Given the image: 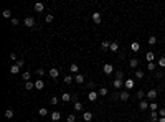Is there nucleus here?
Returning a JSON list of instances; mask_svg holds the SVG:
<instances>
[{
  "label": "nucleus",
  "instance_id": "c85d7f7f",
  "mask_svg": "<svg viewBox=\"0 0 165 122\" xmlns=\"http://www.w3.org/2000/svg\"><path fill=\"white\" fill-rule=\"evenodd\" d=\"M97 94H99V96H107V94H109V91H107L106 88H101L99 91H97Z\"/></svg>",
  "mask_w": 165,
  "mask_h": 122
},
{
  "label": "nucleus",
  "instance_id": "a211bd4d",
  "mask_svg": "<svg viewBox=\"0 0 165 122\" xmlns=\"http://www.w3.org/2000/svg\"><path fill=\"white\" fill-rule=\"evenodd\" d=\"M109 50H111L112 53H116V51H117V50H119V45H117V41H112V43H111V46H109Z\"/></svg>",
  "mask_w": 165,
  "mask_h": 122
},
{
  "label": "nucleus",
  "instance_id": "5701e85b",
  "mask_svg": "<svg viewBox=\"0 0 165 122\" xmlns=\"http://www.w3.org/2000/svg\"><path fill=\"white\" fill-rule=\"evenodd\" d=\"M25 89H27V91H32V89H35V83H32V81H27V83H25Z\"/></svg>",
  "mask_w": 165,
  "mask_h": 122
},
{
  "label": "nucleus",
  "instance_id": "39448f33",
  "mask_svg": "<svg viewBox=\"0 0 165 122\" xmlns=\"http://www.w3.org/2000/svg\"><path fill=\"white\" fill-rule=\"evenodd\" d=\"M157 91L155 89H150V91H147V99H150V101H155V97H157Z\"/></svg>",
  "mask_w": 165,
  "mask_h": 122
},
{
  "label": "nucleus",
  "instance_id": "ea45409f",
  "mask_svg": "<svg viewBox=\"0 0 165 122\" xmlns=\"http://www.w3.org/2000/svg\"><path fill=\"white\" fill-rule=\"evenodd\" d=\"M86 88H88L89 91H93V89H94V83H93V81H88V83H86Z\"/></svg>",
  "mask_w": 165,
  "mask_h": 122
},
{
  "label": "nucleus",
  "instance_id": "8fccbe9b",
  "mask_svg": "<svg viewBox=\"0 0 165 122\" xmlns=\"http://www.w3.org/2000/svg\"><path fill=\"white\" fill-rule=\"evenodd\" d=\"M15 64H17V66H20V68H22V66H25V63H23V59H18Z\"/></svg>",
  "mask_w": 165,
  "mask_h": 122
},
{
  "label": "nucleus",
  "instance_id": "c9c22d12",
  "mask_svg": "<svg viewBox=\"0 0 165 122\" xmlns=\"http://www.w3.org/2000/svg\"><path fill=\"white\" fill-rule=\"evenodd\" d=\"M2 15H3V18H10V17H12V12H10V10H3Z\"/></svg>",
  "mask_w": 165,
  "mask_h": 122
},
{
  "label": "nucleus",
  "instance_id": "1a4fd4ad",
  "mask_svg": "<svg viewBox=\"0 0 165 122\" xmlns=\"http://www.w3.org/2000/svg\"><path fill=\"white\" fill-rule=\"evenodd\" d=\"M50 117H51V120H53V122H58V120L61 119V114H59L58 111H54V112H51Z\"/></svg>",
  "mask_w": 165,
  "mask_h": 122
},
{
  "label": "nucleus",
  "instance_id": "6ab92c4d",
  "mask_svg": "<svg viewBox=\"0 0 165 122\" xmlns=\"http://www.w3.org/2000/svg\"><path fill=\"white\" fill-rule=\"evenodd\" d=\"M43 10H45V5L41 3V2L35 3V12H43Z\"/></svg>",
  "mask_w": 165,
  "mask_h": 122
},
{
  "label": "nucleus",
  "instance_id": "4468645a",
  "mask_svg": "<svg viewBox=\"0 0 165 122\" xmlns=\"http://www.w3.org/2000/svg\"><path fill=\"white\" fill-rule=\"evenodd\" d=\"M119 99H121V101H129V91L121 93V94H119Z\"/></svg>",
  "mask_w": 165,
  "mask_h": 122
},
{
  "label": "nucleus",
  "instance_id": "412c9836",
  "mask_svg": "<svg viewBox=\"0 0 165 122\" xmlns=\"http://www.w3.org/2000/svg\"><path fill=\"white\" fill-rule=\"evenodd\" d=\"M147 107H149V102H147V101H140V104H139V109H140V111H145Z\"/></svg>",
  "mask_w": 165,
  "mask_h": 122
},
{
  "label": "nucleus",
  "instance_id": "473e14b6",
  "mask_svg": "<svg viewBox=\"0 0 165 122\" xmlns=\"http://www.w3.org/2000/svg\"><path fill=\"white\" fill-rule=\"evenodd\" d=\"M73 81H74V78H73V76H69V74L64 76V83H66V84H71Z\"/></svg>",
  "mask_w": 165,
  "mask_h": 122
},
{
  "label": "nucleus",
  "instance_id": "de8ad7c7",
  "mask_svg": "<svg viewBox=\"0 0 165 122\" xmlns=\"http://www.w3.org/2000/svg\"><path fill=\"white\" fill-rule=\"evenodd\" d=\"M10 59H12V61H15V63H17V61H18V59H17V53H10Z\"/></svg>",
  "mask_w": 165,
  "mask_h": 122
},
{
  "label": "nucleus",
  "instance_id": "58836bf2",
  "mask_svg": "<svg viewBox=\"0 0 165 122\" xmlns=\"http://www.w3.org/2000/svg\"><path fill=\"white\" fill-rule=\"evenodd\" d=\"M38 114L41 115V117H45V115H48V111H46V109H45V107H41V109H40V112H38Z\"/></svg>",
  "mask_w": 165,
  "mask_h": 122
},
{
  "label": "nucleus",
  "instance_id": "e433bc0d",
  "mask_svg": "<svg viewBox=\"0 0 165 122\" xmlns=\"http://www.w3.org/2000/svg\"><path fill=\"white\" fill-rule=\"evenodd\" d=\"M155 66H158V64H155V63H149V64H147V69H149V71H155Z\"/></svg>",
  "mask_w": 165,
  "mask_h": 122
},
{
  "label": "nucleus",
  "instance_id": "4be33fe9",
  "mask_svg": "<svg viewBox=\"0 0 165 122\" xmlns=\"http://www.w3.org/2000/svg\"><path fill=\"white\" fill-rule=\"evenodd\" d=\"M74 81H76L78 84H83V83H84V76H83V74H76V76H74Z\"/></svg>",
  "mask_w": 165,
  "mask_h": 122
},
{
  "label": "nucleus",
  "instance_id": "a878e982",
  "mask_svg": "<svg viewBox=\"0 0 165 122\" xmlns=\"http://www.w3.org/2000/svg\"><path fill=\"white\" fill-rule=\"evenodd\" d=\"M20 71V66H17V64H13V66H10V73L12 74H17V73Z\"/></svg>",
  "mask_w": 165,
  "mask_h": 122
},
{
  "label": "nucleus",
  "instance_id": "aec40b11",
  "mask_svg": "<svg viewBox=\"0 0 165 122\" xmlns=\"http://www.w3.org/2000/svg\"><path fill=\"white\" fill-rule=\"evenodd\" d=\"M73 107H74V111H76V112L83 111V104H81V102H79V101H74V106H73Z\"/></svg>",
  "mask_w": 165,
  "mask_h": 122
},
{
  "label": "nucleus",
  "instance_id": "4c0bfd02",
  "mask_svg": "<svg viewBox=\"0 0 165 122\" xmlns=\"http://www.w3.org/2000/svg\"><path fill=\"white\" fill-rule=\"evenodd\" d=\"M30 78H32V73H30V71H25V73H23V79H25V81H28Z\"/></svg>",
  "mask_w": 165,
  "mask_h": 122
},
{
  "label": "nucleus",
  "instance_id": "7ed1b4c3",
  "mask_svg": "<svg viewBox=\"0 0 165 122\" xmlns=\"http://www.w3.org/2000/svg\"><path fill=\"white\" fill-rule=\"evenodd\" d=\"M93 22L96 23V25H99V23L102 22V15L99 13V12H94L93 13Z\"/></svg>",
  "mask_w": 165,
  "mask_h": 122
},
{
  "label": "nucleus",
  "instance_id": "0eeeda50",
  "mask_svg": "<svg viewBox=\"0 0 165 122\" xmlns=\"http://www.w3.org/2000/svg\"><path fill=\"white\" fill-rule=\"evenodd\" d=\"M149 119H150V122H158V112L157 111H152L150 115H149Z\"/></svg>",
  "mask_w": 165,
  "mask_h": 122
},
{
  "label": "nucleus",
  "instance_id": "cd10ccee",
  "mask_svg": "<svg viewBox=\"0 0 165 122\" xmlns=\"http://www.w3.org/2000/svg\"><path fill=\"white\" fill-rule=\"evenodd\" d=\"M144 76H145V74H144L142 69H137V71H136V78H137V79H144Z\"/></svg>",
  "mask_w": 165,
  "mask_h": 122
},
{
  "label": "nucleus",
  "instance_id": "20e7f679",
  "mask_svg": "<svg viewBox=\"0 0 165 122\" xmlns=\"http://www.w3.org/2000/svg\"><path fill=\"white\" fill-rule=\"evenodd\" d=\"M102 71H104V74H111V73L114 71V66L112 64H104V66H102Z\"/></svg>",
  "mask_w": 165,
  "mask_h": 122
},
{
  "label": "nucleus",
  "instance_id": "a18cd8bd",
  "mask_svg": "<svg viewBox=\"0 0 165 122\" xmlns=\"http://www.w3.org/2000/svg\"><path fill=\"white\" fill-rule=\"evenodd\" d=\"M158 115H160V117H165V107L158 109Z\"/></svg>",
  "mask_w": 165,
  "mask_h": 122
},
{
  "label": "nucleus",
  "instance_id": "393cba45",
  "mask_svg": "<svg viewBox=\"0 0 165 122\" xmlns=\"http://www.w3.org/2000/svg\"><path fill=\"white\" fill-rule=\"evenodd\" d=\"M149 109H150V111H157V109H158V104H157L155 101H152V102H149Z\"/></svg>",
  "mask_w": 165,
  "mask_h": 122
},
{
  "label": "nucleus",
  "instance_id": "a19ab883",
  "mask_svg": "<svg viewBox=\"0 0 165 122\" xmlns=\"http://www.w3.org/2000/svg\"><path fill=\"white\" fill-rule=\"evenodd\" d=\"M157 64H158V66H160V68H165V58L162 56L160 59H158V63H157Z\"/></svg>",
  "mask_w": 165,
  "mask_h": 122
},
{
  "label": "nucleus",
  "instance_id": "f257e3e1",
  "mask_svg": "<svg viewBox=\"0 0 165 122\" xmlns=\"http://www.w3.org/2000/svg\"><path fill=\"white\" fill-rule=\"evenodd\" d=\"M35 23H36V22H35V18H33V17H27L25 20H23V25L28 27V28H33V27H35Z\"/></svg>",
  "mask_w": 165,
  "mask_h": 122
},
{
  "label": "nucleus",
  "instance_id": "6e6552de",
  "mask_svg": "<svg viewBox=\"0 0 165 122\" xmlns=\"http://www.w3.org/2000/svg\"><path fill=\"white\" fill-rule=\"evenodd\" d=\"M97 93H94V91H89V94H88V99L91 101V102H94V101H97Z\"/></svg>",
  "mask_w": 165,
  "mask_h": 122
},
{
  "label": "nucleus",
  "instance_id": "bb28decb",
  "mask_svg": "<svg viewBox=\"0 0 165 122\" xmlns=\"http://www.w3.org/2000/svg\"><path fill=\"white\" fill-rule=\"evenodd\" d=\"M147 43H149L150 46H154V45L157 43V38H155V36H154V35H152V36H149V40H147Z\"/></svg>",
  "mask_w": 165,
  "mask_h": 122
},
{
  "label": "nucleus",
  "instance_id": "9d476101",
  "mask_svg": "<svg viewBox=\"0 0 165 122\" xmlns=\"http://www.w3.org/2000/svg\"><path fill=\"white\" fill-rule=\"evenodd\" d=\"M50 76H51L53 79H56V78L59 76V69H58V68H51V69H50Z\"/></svg>",
  "mask_w": 165,
  "mask_h": 122
},
{
  "label": "nucleus",
  "instance_id": "2eb2a0df",
  "mask_svg": "<svg viewBox=\"0 0 165 122\" xmlns=\"http://www.w3.org/2000/svg\"><path fill=\"white\" fill-rule=\"evenodd\" d=\"M78 69H79V66H78L76 63H73V64H69V71L73 73V74H78Z\"/></svg>",
  "mask_w": 165,
  "mask_h": 122
},
{
  "label": "nucleus",
  "instance_id": "f03ea898",
  "mask_svg": "<svg viewBox=\"0 0 165 122\" xmlns=\"http://www.w3.org/2000/svg\"><path fill=\"white\" fill-rule=\"evenodd\" d=\"M134 86H136L134 79H126V81H124V88H126V91H131Z\"/></svg>",
  "mask_w": 165,
  "mask_h": 122
},
{
  "label": "nucleus",
  "instance_id": "ddd939ff",
  "mask_svg": "<svg viewBox=\"0 0 165 122\" xmlns=\"http://www.w3.org/2000/svg\"><path fill=\"white\" fill-rule=\"evenodd\" d=\"M45 88V83L41 81V79H36L35 81V89H43Z\"/></svg>",
  "mask_w": 165,
  "mask_h": 122
},
{
  "label": "nucleus",
  "instance_id": "423d86ee",
  "mask_svg": "<svg viewBox=\"0 0 165 122\" xmlns=\"http://www.w3.org/2000/svg\"><path fill=\"white\" fill-rule=\"evenodd\" d=\"M112 86H114V89H121L122 86H124V81H122V79H114Z\"/></svg>",
  "mask_w": 165,
  "mask_h": 122
},
{
  "label": "nucleus",
  "instance_id": "f3484780",
  "mask_svg": "<svg viewBox=\"0 0 165 122\" xmlns=\"http://www.w3.org/2000/svg\"><path fill=\"white\" fill-rule=\"evenodd\" d=\"M137 64H139V61H137L136 58H132V59L129 61V68H132V69H136V68H137Z\"/></svg>",
  "mask_w": 165,
  "mask_h": 122
},
{
  "label": "nucleus",
  "instance_id": "dca6fc26",
  "mask_svg": "<svg viewBox=\"0 0 165 122\" xmlns=\"http://www.w3.org/2000/svg\"><path fill=\"white\" fill-rule=\"evenodd\" d=\"M83 120L91 122V120H93V114H91V112H84V114H83Z\"/></svg>",
  "mask_w": 165,
  "mask_h": 122
},
{
  "label": "nucleus",
  "instance_id": "f8f14e48",
  "mask_svg": "<svg viewBox=\"0 0 165 122\" xmlns=\"http://www.w3.org/2000/svg\"><path fill=\"white\" fill-rule=\"evenodd\" d=\"M71 99H73V97H71L69 93H63V96H61V101H63V102H69Z\"/></svg>",
  "mask_w": 165,
  "mask_h": 122
},
{
  "label": "nucleus",
  "instance_id": "9b49d317",
  "mask_svg": "<svg viewBox=\"0 0 165 122\" xmlns=\"http://www.w3.org/2000/svg\"><path fill=\"white\" fill-rule=\"evenodd\" d=\"M145 58H147V61H149V63H154V59H155V53H154V51H147Z\"/></svg>",
  "mask_w": 165,
  "mask_h": 122
},
{
  "label": "nucleus",
  "instance_id": "b1692460",
  "mask_svg": "<svg viewBox=\"0 0 165 122\" xmlns=\"http://www.w3.org/2000/svg\"><path fill=\"white\" fill-rule=\"evenodd\" d=\"M137 97H139L140 101H144V97H147V93H144L142 89H139V91H137Z\"/></svg>",
  "mask_w": 165,
  "mask_h": 122
},
{
  "label": "nucleus",
  "instance_id": "3c124183",
  "mask_svg": "<svg viewBox=\"0 0 165 122\" xmlns=\"http://www.w3.org/2000/svg\"><path fill=\"white\" fill-rule=\"evenodd\" d=\"M158 122H165V117H160V119H158Z\"/></svg>",
  "mask_w": 165,
  "mask_h": 122
},
{
  "label": "nucleus",
  "instance_id": "f704fd0d",
  "mask_svg": "<svg viewBox=\"0 0 165 122\" xmlns=\"http://www.w3.org/2000/svg\"><path fill=\"white\" fill-rule=\"evenodd\" d=\"M109 46H111V43H109L107 40H106V41H102V45H101L102 50H109Z\"/></svg>",
  "mask_w": 165,
  "mask_h": 122
},
{
  "label": "nucleus",
  "instance_id": "09e8293b",
  "mask_svg": "<svg viewBox=\"0 0 165 122\" xmlns=\"http://www.w3.org/2000/svg\"><path fill=\"white\" fill-rule=\"evenodd\" d=\"M155 78H157V79H162V78H165V76L162 74L160 71H157V73H155Z\"/></svg>",
  "mask_w": 165,
  "mask_h": 122
},
{
  "label": "nucleus",
  "instance_id": "79ce46f5",
  "mask_svg": "<svg viewBox=\"0 0 165 122\" xmlns=\"http://www.w3.org/2000/svg\"><path fill=\"white\" fill-rule=\"evenodd\" d=\"M124 78V73L122 71H116V79H122Z\"/></svg>",
  "mask_w": 165,
  "mask_h": 122
},
{
  "label": "nucleus",
  "instance_id": "37998d69",
  "mask_svg": "<svg viewBox=\"0 0 165 122\" xmlns=\"http://www.w3.org/2000/svg\"><path fill=\"white\" fill-rule=\"evenodd\" d=\"M12 25H13V27H18V25H20V20H18V18H12Z\"/></svg>",
  "mask_w": 165,
  "mask_h": 122
},
{
  "label": "nucleus",
  "instance_id": "c756f323",
  "mask_svg": "<svg viewBox=\"0 0 165 122\" xmlns=\"http://www.w3.org/2000/svg\"><path fill=\"white\" fill-rule=\"evenodd\" d=\"M139 48H140V45L137 43V41H134V43L131 45V50H132V51H139Z\"/></svg>",
  "mask_w": 165,
  "mask_h": 122
},
{
  "label": "nucleus",
  "instance_id": "49530a36",
  "mask_svg": "<svg viewBox=\"0 0 165 122\" xmlns=\"http://www.w3.org/2000/svg\"><path fill=\"white\" fill-rule=\"evenodd\" d=\"M45 20H46V23H51V22H53V15H51V13H50V15H46Z\"/></svg>",
  "mask_w": 165,
  "mask_h": 122
},
{
  "label": "nucleus",
  "instance_id": "2f4dec72",
  "mask_svg": "<svg viewBox=\"0 0 165 122\" xmlns=\"http://www.w3.org/2000/svg\"><path fill=\"white\" fill-rule=\"evenodd\" d=\"M58 102H59V99H58V97H56V96H53V97H51V99H50V104H51V106H56V104H58Z\"/></svg>",
  "mask_w": 165,
  "mask_h": 122
},
{
  "label": "nucleus",
  "instance_id": "7c9ffc66",
  "mask_svg": "<svg viewBox=\"0 0 165 122\" xmlns=\"http://www.w3.org/2000/svg\"><path fill=\"white\" fill-rule=\"evenodd\" d=\"M5 117L12 119V117H13V111H12V109H7V111H5Z\"/></svg>",
  "mask_w": 165,
  "mask_h": 122
},
{
  "label": "nucleus",
  "instance_id": "c03bdc74",
  "mask_svg": "<svg viewBox=\"0 0 165 122\" xmlns=\"http://www.w3.org/2000/svg\"><path fill=\"white\" fill-rule=\"evenodd\" d=\"M36 74H38V76H43V74H45V69H43V68H38V69H36Z\"/></svg>",
  "mask_w": 165,
  "mask_h": 122
},
{
  "label": "nucleus",
  "instance_id": "72a5a7b5",
  "mask_svg": "<svg viewBox=\"0 0 165 122\" xmlns=\"http://www.w3.org/2000/svg\"><path fill=\"white\" fill-rule=\"evenodd\" d=\"M66 122H76V115L74 114H69L68 117H66Z\"/></svg>",
  "mask_w": 165,
  "mask_h": 122
}]
</instances>
